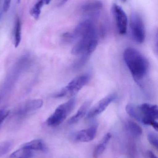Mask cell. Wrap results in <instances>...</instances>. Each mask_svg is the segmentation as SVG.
I'll use <instances>...</instances> for the list:
<instances>
[{
    "label": "cell",
    "instance_id": "1",
    "mask_svg": "<svg viewBox=\"0 0 158 158\" xmlns=\"http://www.w3.org/2000/svg\"><path fill=\"white\" fill-rule=\"evenodd\" d=\"M123 59L135 81L139 85L148 70L149 63L147 59L137 50L132 48L126 49Z\"/></svg>",
    "mask_w": 158,
    "mask_h": 158
},
{
    "label": "cell",
    "instance_id": "2",
    "mask_svg": "<svg viewBox=\"0 0 158 158\" xmlns=\"http://www.w3.org/2000/svg\"><path fill=\"white\" fill-rule=\"evenodd\" d=\"M76 103V100L73 98L68 101L59 105L54 112L47 119V124L50 127L60 125L73 110Z\"/></svg>",
    "mask_w": 158,
    "mask_h": 158
},
{
    "label": "cell",
    "instance_id": "3",
    "mask_svg": "<svg viewBox=\"0 0 158 158\" xmlns=\"http://www.w3.org/2000/svg\"><path fill=\"white\" fill-rule=\"evenodd\" d=\"M139 122L151 126L158 131V106L154 104L144 103L137 106Z\"/></svg>",
    "mask_w": 158,
    "mask_h": 158
},
{
    "label": "cell",
    "instance_id": "4",
    "mask_svg": "<svg viewBox=\"0 0 158 158\" xmlns=\"http://www.w3.org/2000/svg\"><path fill=\"white\" fill-rule=\"evenodd\" d=\"M90 78V76L89 74H85L77 77L66 86L55 94L54 97L62 98L75 96L88 83Z\"/></svg>",
    "mask_w": 158,
    "mask_h": 158
},
{
    "label": "cell",
    "instance_id": "5",
    "mask_svg": "<svg viewBox=\"0 0 158 158\" xmlns=\"http://www.w3.org/2000/svg\"><path fill=\"white\" fill-rule=\"evenodd\" d=\"M130 29L133 38L136 42L142 43L146 38V30L143 20L140 15L134 12L130 16Z\"/></svg>",
    "mask_w": 158,
    "mask_h": 158
},
{
    "label": "cell",
    "instance_id": "6",
    "mask_svg": "<svg viewBox=\"0 0 158 158\" xmlns=\"http://www.w3.org/2000/svg\"><path fill=\"white\" fill-rule=\"evenodd\" d=\"M43 105L42 100H30L23 103L17 109L15 116L18 120H23L33 112L41 108Z\"/></svg>",
    "mask_w": 158,
    "mask_h": 158
},
{
    "label": "cell",
    "instance_id": "7",
    "mask_svg": "<svg viewBox=\"0 0 158 158\" xmlns=\"http://www.w3.org/2000/svg\"><path fill=\"white\" fill-rule=\"evenodd\" d=\"M112 12L115 20V25L118 33L125 35L127 31V17L123 8L116 3L112 6Z\"/></svg>",
    "mask_w": 158,
    "mask_h": 158
},
{
    "label": "cell",
    "instance_id": "8",
    "mask_svg": "<svg viewBox=\"0 0 158 158\" xmlns=\"http://www.w3.org/2000/svg\"><path fill=\"white\" fill-rule=\"evenodd\" d=\"M116 98L115 94H111L102 99L87 113V118L92 119L103 112Z\"/></svg>",
    "mask_w": 158,
    "mask_h": 158
},
{
    "label": "cell",
    "instance_id": "9",
    "mask_svg": "<svg viewBox=\"0 0 158 158\" xmlns=\"http://www.w3.org/2000/svg\"><path fill=\"white\" fill-rule=\"evenodd\" d=\"M98 126H93L89 128L80 130L75 135V139L81 142H88L94 139L97 135Z\"/></svg>",
    "mask_w": 158,
    "mask_h": 158
},
{
    "label": "cell",
    "instance_id": "10",
    "mask_svg": "<svg viewBox=\"0 0 158 158\" xmlns=\"http://www.w3.org/2000/svg\"><path fill=\"white\" fill-rule=\"evenodd\" d=\"M102 7L103 4L101 2H89L82 6V10L87 15L91 17H96L99 14Z\"/></svg>",
    "mask_w": 158,
    "mask_h": 158
},
{
    "label": "cell",
    "instance_id": "11",
    "mask_svg": "<svg viewBox=\"0 0 158 158\" xmlns=\"http://www.w3.org/2000/svg\"><path fill=\"white\" fill-rule=\"evenodd\" d=\"M90 104L91 102L89 101L85 102L78 109L76 113L69 119L68 123L70 124H73L81 120L87 113L88 110L90 107Z\"/></svg>",
    "mask_w": 158,
    "mask_h": 158
},
{
    "label": "cell",
    "instance_id": "12",
    "mask_svg": "<svg viewBox=\"0 0 158 158\" xmlns=\"http://www.w3.org/2000/svg\"><path fill=\"white\" fill-rule=\"evenodd\" d=\"M125 128L128 135L133 137H139L142 134L141 127L136 123L131 120H128L126 122Z\"/></svg>",
    "mask_w": 158,
    "mask_h": 158
},
{
    "label": "cell",
    "instance_id": "13",
    "mask_svg": "<svg viewBox=\"0 0 158 158\" xmlns=\"http://www.w3.org/2000/svg\"><path fill=\"white\" fill-rule=\"evenodd\" d=\"M22 147L32 151H40L45 152L48 149L45 142L41 139H35L31 140L29 142L25 143Z\"/></svg>",
    "mask_w": 158,
    "mask_h": 158
},
{
    "label": "cell",
    "instance_id": "14",
    "mask_svg": "<svg viewBox=\"0 0 158 158\" xmlns=\"http://www.w3.org/2000/svg\"><path fill=\"white\" fill-rule=\"evenodd\" d=\"M111 137V134L110 133H107L104 136L101 141L96 146L93 152V157L94 158H98L104 152Z\"/></svg>",
    "mask_w": 158,
    "mask_h": 158
},
{
    "label": "cell",
    "instance_id": "15",
    "mask_svg": "<svg viewBox=\"0 0 158 158\" xmlns=\"http://www.w3.org/2000/svg\"><path fill=\"white\" fill-rule=\"evenodd\" d=\"M34 154V151L22 147L12 153L9 158H32Z\"/></svg>",
    "mask_w": 158,
    "mask_h": 158
},
{
    "label": "cell",
    "instance_id": "16",
    "mask_svg": "<svg viewBox=\"0 0 158 158\" xmlns=\"http://www.w3.org/2000/svg\"><path fill=\"white\" fill-rule=\"evenodd\" d=\"M15 46L17 48L21 43L22 40V25L19 18L17 19L15 27L14 32Z\"/></svg>",
    "mask_w": 158,
    "mask_h": 158
},
{
    "label": "cell",
    "instance_id": "17",
    "mask_svg": "<svg viewBox=\"0 0 158 158\" xmlns=\"http://www.w3.org/2000/svg\"><path fill=\"white\" fill-rule=\"evenodd\" d=\"M45 4V1H40L37 2L31 9L30 14L35 19H39L41 13V9Z\"/></svg>",
    "mask_w": 158,
    "mask_h": 158
},
{
    "label": "cell",
    "instance_id": "18",
    "mask_svg": "<svg viewBox=\"0 0 158 158\" xmlns=\"http://www.w3.org/2000/svg\"><path fill=\"white\" fill-rule=\"evenodd\" d=\"M126 111L127 113L131 117L135 120L139 121L138 111L137 106L132 103H129L126 107Z\"/></svg>",
    "mask_w": 158,
    "mask_h": 158
},
{
    "label": "cell",
    "instance_id": "19",
    "mask_svg": "<svg viewBox=\"0 0 158 158\" xmlns=\"http://www.w3.org/2000/svg\"><path fill=\"white\" fill-rule=\"evenodd\" d=\"M148 140L149 143L156 149L158 148V135L154 132H150L148 135Z\"/></svg>",
    "mask_w": 158,
    "mask_h": 158
},
{
    "label": "cell",
    "instance_id": "20",
    "mask_svg": "<svg viewBox=\"0 0 158 158\" xmlns=\"http://www.w3.org/2000/svg\"><path fill=\"white\" fill-rule=\"evenodd\" d=\"M10 113V111L8 110L5 109L0 110V126L8 117Z\"/></svg>",
    "mask_w": 158,
    "mask_h": 158
},
{
    "label": "cell",
    "instance_id": "21",
    "mask_svg": "<svg viewBox=\"0 0 158 158\" xmlns=\"http://www.w3.org/2000/svg\"><path fill=\"white\" fill-rule=\"evenodd\" d=\"M11 1H5L4 2L3 5H2V11L4 12V13H6L8 12V10H9V8L10 7V5Z\"/></svg>",
    "mask_w": 158,
    "mask_h": 158
},
{
    "label": "cell",
    "instance_id": "22",
    "mask_svg": "<svg viewBox=\"0 0 158 158\" xmlns=\"http://www.w3.org/2000/svg\"><path fill=\"white\" fill-rule=\"evenodd\" d=\"M148 155L149 158H157V156L151 151H148Z\"/></svg>",
    "mask_w": 158,
    "mask_h": 158
}]
</instances>
